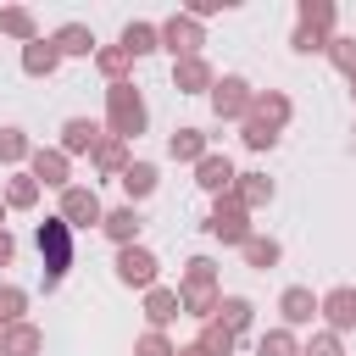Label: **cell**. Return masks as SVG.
I'll return each instance as SVG.
<instances>
[{
	"label": "cell",
	"mask_w": 356,
	"mask_h": 356,
	"mask_svg": "<svg viewBox=\"0 0 356 356\" xmlns=\"http://www.w3.org/2000/svg\"><path fill=\"white\" fill-rule=\"evenodd\" d=\"M350 95H356V78H350Z\"/></svg>",
	"instance_id": "45"
},
{
	"label": "cell",
	"mask_w": 356,
	"mask_h": 356,
	"mask_svg": "<svg viewBox=\"0 0 356 356\" xmlns=\"http://www.w3.org/2000/svg\"><path fill=\"white\" fill-rule=\"evenodd\" d=\"M0 33L17 39V44H33V39H39V22H33L28 6H0Z\"/></svg>",
	"instance_id": "26"
},
{
	"label": "cell",
	"mask_w": 356,
	"mask_h": 356,
	"mask_svg": "<svg viewBox=\"0 0 356 356\" xmlns=\"http://www.w3.org/2000/svg\"><path fill=\"white\" fill-rule=\"evenodd\" d=\"M200 356H234V345H239V334H228L222 323H200Z\"/></svg>",
	"instance_id": "32"
},
{
	"label": "cell",
	"mask_w": 356,
	"mask_h": 356,
	"mask_svg": "<svg viewBox=\"0 0 356 356\" xmlns=\"http://www.w3.org/2000/svg\"><path fill=\"white\" fill-rule=\"evenodd\" d=\"M317 317L328 334H350L356 328V284H334L328 295H317Z\"/></svg>",
	"instance_id": "9"
},
{
	"label": "cell",
	"mask_w": 356,
	"mask_h": 356,
	"mask_svg": "<svg viewBox=\"0 0 356 356\" xmlns=\"http://www.w3.org/2000/svg\"><path fill=\"white\" fill-rule=\"evenodd\" d=\"M178 356H200V345H178Z\"/></svg>",
	"instance_id": "43"
},
{
	"label": "cell",
	"mask_w": 356,
	"mask_h": 356,
	"mask_svg": "<svg viewBox=\"0 0 356 356\" xmlns=\"http://www.w3.org/2000/svg\"><path fill=\"white\" fill-rule=\"evenodd\" d=\"M106 139V128L100 122H89V117H67L61 122V139H56V150L61 156H95V145Z\"/></svg>",
	"instance_id": "11"
},
{
	"label": "cell",
	"mask_w": 356,
	"mask_h": 356,
	"mask_svg": "<svg viewBox=\"0 0 356 356\" xmlns=\"http://www.w3.org/2000/svg\"><path fill=\"white\" fill-rule=\"evenodd\" d=\"M56 67H61V50L50 44V33H39L33 44H22V72L28 78H56Z\"/></svg>",
	"instance_id": "20"
},
{
	"label": "cell",
	"mask_w": 356,
	"mask_h": 356,
	"mask_svg": "<svg viewBox=\"0 0 356 356\" xmlns=\"http://www.w3.org/2000/svg\"><path fill=\"white\" fill-rule=\"evenodd\" d=\"M145 122H150V111H145V95H139L134 83H106V134L134 145V139L145 134Z\"/></svg>",
	"instance_id": "1"
},
{
	"label": "cell",
	"mask_w": 356,
	"mask_h": 356,
	"mask_svg": "<svg viewBox=\"0 0 356 356\" xmlns=\"http://www.w3.org/2000/svg\"><path fill=\"white\" fill-rule=\"evenodd\" d=\"M178 317H184V306H178V289H167V284L145 289V323H150L156 334H167V323H178Z\"/></svg>",
	"instance_id": "16"
},
{
	"label": "cell",
	"mask_w": 356,
	"mask_h": 356,
	"mask_svg": "<svg viewBox=\"0 0 356 356\" xmlns=\"http://www.w3.org/2000/svg\"><path fill=\"white\" fill-rule=\"evenodd\" d=\"M300 356H345V345H339V334H328V328H317L306 345H300Z\"/></svg>",
	"instance_id": "39"
},
{
	"label": "cell",
	"mask_w": 356,
	"mask_h": 356,
	"mask_svg": "<svg viewBox=\"0 0 356 356\" xmlns=\"http://www.w3.org/2000/svg\"><path fill=\"white\" fill-rule=\"evenodd\" d=\"M56 217H61V222L78 234V228H100L106 206H100L95 184H67V189H61V200H56Z\"/></svg>",
	"instance_id": "3"
},
{
	"label": "cell",
	"mask_w": 356,
	"mask_h": 356,
	"mask_svg": "<svg viewBox=\"0 0 356 356\" xmlns=\"http://www.w3.org/2000/svg\"><path fill=\"white\" fill-rule=\"evenodd\" d=\"M250 317H256V306H250L245 295H222V300H217V317H211V323H222L228 334H245V328H250Z\"/></svg>",
	"instance_id": "30"
},
{
	"label": "cell",
	"mask_w": 356,
	"mask_h": 356,
	"mask_svg": "<svg viewBox=\"0 0 356 356\" xmlns=\"http://www.w3.org/2000/svg\"><path fill=\"white\" fill-rule=\"evenodd\" d=\"M239 256H245V267L267 273V267H278V261H284V245H278L273 234H250V239L239 245Z\"/></svg>",
	"instance_id": "24"
},
{
	"label": "cell",
	"mask_w": 356,
	"mask_h": 356,
	"mask_svg": "<svg viewBox=\"0 0 356 356\" xmlns=\"http://www.w3.org/2000/svg\"><path fill=\"white\" fill-rule=\"evenodd\" d=\"M211 83H217V72H211L206 56L172 61V89H178V95H211Z\"/></svg>",
	"instance_id": "13"
},
{
	"label": "cell",
	"mask_w": 356,
	"mask_h": 356,
	"mask_svg": "<svg viewBox=\"0 0 356 356\" xmlns=\"http://www.w3.org/2000/svg\"><path fill=\"white\" fill-rule=\"evenodd\" d=\"M295 117V106H289V95L284 89H256V100H250V122H261V128H273V134H284V122Z\"/></svg>",
	"instance_id": "12"
},
{
	"label": "cell",
	"mask_w": 356,
	"mask_h": 356,
	"mask_svg": "<svg viewBox=\"0 0 356 356\" xmlns=\"http://www.w3.org/2000/svg\"><path fill=\"white\" fill-rule=\"evenodd\" d=\"M134 356H178V345H172L167 334H156V328H145V334L134 339Z\"/></svg>",
	"instance_id": "36"
},
{
	"label": "cell",
	"mask_w": 356,
	"mask_h": 356,
	"mask_svg": "<svg viewBox=\"0 0 356 356\" xmlns=\"http://www.w3.org/2000/svg\"><path fill=\"white\" fill-rule=\"evenodd\" d=\"M0 200H6V211H33V206H39V184H33L28 172H11L6 189H0Z\"/></svg>",
	"instance_id": "29"
},
{
	"label": "cell",
	"mask_w": 356,
	"mask_h": 356,
	"mask_svg": "<svg viewBox=\"0 0 356 356\" xmlns=\"http://www.w3.org/2000/svg\"><path fill=\"white\" fill-rule=\"evenodd\" d=\"M323 56H328V61H334V67H339L345 78H356V33H334Z\"/></svg>",
	"instance_id": "34"
},
{
	"label": "cell",
	"mask_w": 356,
	"mask_h": 356,
	"mask_svg": "<svg viewBox=\"0 0 356 356\" xmlns=\"http://www.w3.org/2000/svg\"><path fill=\"white\" fill-rule=\"evenodd\" d=\"M206 150H211V139H206L200 128H172V139H167V156H172V161H184V167H195Z\"/></svg>",
	"instance_id": "23"
},
{
	"label": "cell",
	"mask_w": 356,
	"mask_h": 356,
	"mask_svg": "<svg viewBox=\"0 0 356 356\" xmlns=\"http://www.w3.org/2000/svg\"><path fill=\"white\" fill-rule=\"evenodd\" d=\"M128 161H134V156H128V139H111V134H106V139L95 145V156H89V167H95L100 178H122Z\"/></svg>",
	"instance_id": "21"
},
{
	"label": "cell",
	"mask_w": 356,
	"mask_h": 356,
	"mask_svg": "<svg viewBox=\"0 0 356 356\" xmlns=\"http://www.w3.org/2000/svg\"><path fill=\"white\" fill-rule=\"evenodd\" d=\"M222 6H228V0H195V6H189V17H195V22H206V17H217Z\"/></svg>",
	"instance_id": "41"
},
{
	"label": "cell",
	"mask_w": 356,
	"mask_h": 356,
	"mask_svg": "<svg viewBox=\"0 0 356 356\" xmlns=\"http://www.w3.org/2000/svg\"><path fill=\"white\" fill-rule=\"evenodd\" d=\"M117 184H122V195H128V206H134V200H150V195H156L161 172H156V161H128V172H122Z\"/></svg>",
	"instance_id": "22"
},
{
	"label": "cell",
	"mask_w": 356,
	"mask_h": 356,
	"mask_svg": "<svg viewBox=\"0 0 356 356\" xmlns=\"http://www.w3.org/2000/svg\"><path fill=\"white\" fill-rule=\"evenodd\" d=\"M250 100H256V89H250L239 72H222V78L211 83V111H217V122H245V117H250Z\"/></svg>",
	"instance_id": "6"
},
{
	"label": "cell",
	"mask_w": 356,
	"mask_h": 356,
	"mask_svg": "<svg viewBox=\"0 0 356 356\" xmlns=\"http://www.w3.org/2000/svg\"><path fill=\"white\" fill-rule=\"evenodd\" d=\"M156 278H161V261H156L150 245H122V250H117V284H128V289H156Z\"/></svg>",
	"instance_id": "7"
},
{
	"label": "cell",
	"mask_w": 356,
	"mask_h": 356,
	"mask_svg": "<svg viewBox=\"0 0 356 356\" xmlns=\"http://www.w3.org/2000/svg\"><path fill=\"white\" fill-rule=\"evenodd\" d=\"M139 228H145V217H139V206H111L106 217H100V234L122 250V245H139Z\"/></svg>",
	"instance_id": "14"
},
{
	"label": "cell",
	"mask_w": 356,
	"mask_h": 356,
	"mask_svg": "<svg viewBox=\"0 0 356 356\" xmlns=\"http://www.w3.org/2000/svg\"><path fill=\"white\" fill-rule=\"evenodd\" d=\"M39 350H44V328L39 323L22 317V323H6L0 328V356H39Z\"/></svg>",
	"instance_id": "15"
},
{
	"label": "cell",
	"mask_w": 356,
	"mask_h": 356,
	"mask_svg": "<svg viewBox=\"0 0 356 356\" xmlns=\"http://www.w3.org/2000/svg\"><path fill=\"white\" fill-rule=\"evenodd\" d=\"M117 44L128 50V61H139V56H150V50H161V33H156V22H128Z\"/></svg>",
	"instance_id": "27"
},
{
	"label": "cell",
	"mask_w": 356,
	"mask_h": 356,
	"mask_svg": "<svg viewBox=\"0 0 356 356\" xmlns=\"http://www.w3.org/2000/svg\"><path fill=\"white\" fill-rule=\"evenodd\" d=\"M28 178L39 184V189H67L72 184V156H61L56 145H33V156H28Z\"/></svg>",
	"instance_id": "8"
},
{
	"label": "cell",
	"mask_w": 356,
	"mask_h": 356,
	"mask_svg": "<svg viewBox=\"0 0 356 356\" xmlns=\"http://www.w3.org/2000/svg\"><path fill=\"white\" fill-rule=\"evenodd\" d=\"M228 195H234L245 211H261V206H273V195H278V189H273V178H267V172H239Z\"/></svg>",
	"instance_id": "18"
},
{
	"label": "cell",
	"mask_w": 356,
	"mask_h": 356,
	"mask_svg": "<svg viewBox=\"0 0 356 356\" xmlns=\"http://www.w3.org/2000/svg\"><path fill=\"white\" fill-rule=\"evenodd\" d=\"M256 356H300V339H295V328H267L261 339H256Z\"/></svg>",
	"instance_id": "33"
},
{
	"label": "cell",
	"mask_w": 356,
	"mask_h": 356,
	"mask_svg": "<svg viewBox=\"0 0 356 356\" xmlns=\"http://www.w3.org/2000/svg\"><path fill=\"white\" fill-rule=\"evenodd\" d=\"M0 228H6V200H0Z\"/></svg>",
	"instance_id": "44"
},
{
	"label": "cell",
	"mask_w": 356,
	"mask_h": 356,
	"mask_svg": "<svg viewBox=\"0 0 356 356\" xmlns=\"http://www.w3.org/2000/svg\"><path fill=\"white\" fill-rule=\"evenodd\" d=\"M206 234L222 239V245H245L256 228H250V211H245L234 195H217V200H211V217H206Z\"/></svg>",
	"instance_id": "4"
},
{
	"label": "cell",
	"mask_w": 356,
	"mask_h": 356,
	"mask_svg": "<svg viewBox=\"0 0 356 356\" xmlns=\"http://www.w3.org/2000/svg\"><path fill=\"white\" fill-rule=\"evenodd\" d=\"M128 50L122 44H95V72L106 78V83H128Z\"/></svg>",
	"instance_id": "28"
},
{
	"label": "cell",
	"mask_w": 356,
	"mask_h": 356,
	"mask_svg": "<svg viewBox=\"0 0 356 356\" xmlns=\"http://www.w3.org/2000/svg\"><path fill=\"white\" fill-rule=\"evenodd\" d=\"M28 156H33V139H28L22 128L6 122V128H0V167H22Z\"/></svg>",
	"instance_id": "31"
},
{
	"label": "cell",
	"mask_w": 356,
	"mask_h": 356,
	"mask_svg": "<svg viewBox=\"0 0 356 356\" xmlns=\"http://www.w3.org/2000/svg\"><path fill=\"white\" fill-rule=\"evenodd\" d=\"M295 17H300V28H312V33L334 39V22H339L334 0H300V6H295Z\"/></svg>",
	"instance_id": "25"
},
{
	"label": "cell",
	"mask_w": 356,
	"mask_h": 356,
	"mask_svg": "<svg viewBox=\"0 0 356 356\" xmlns=\"http://www.w3.org/2000/svg\"><path fill=\"white\" fill-rule=\"evenodd\" d=\"M28 317V289L22 284H0V328Z\"/></svg>",
	"instance_id": "35"
},
{
	"label": "cell",
	"mask_w": 356,
	"mask_h": 356,
	"mask_svg": "<svg viewBox=\"0 0 356 356\" xmlns=\"http://www.w3.org/2000/svg\"><path fill=\"white\" fill-rule=\"evenodd\" d=\"M50 44L61 50V61H67V56H83V61H95V28H89V22H61V28L50 33Z\"/></svg>",
	"instance_id": "17"
},
{
	"label": "cell",
	"mask_w": 356,
	"mask_h": 356,
	"mask_svg": "<svg viewBox=\"0 0 356 356\" xmlns=\"http://www.w3.org/2000/svg\"><path fill=\"white\" fill-rule=\"evenodd\" d=\"M11 256H17V239L0 228V267H11Z\"/></svg>",
	"instance_id": "42"
},
{
	"label": "cell",
	"mask_w": 356,
	"mask_h": 356,
	"mask_svg": "<svg viewBox=\"0 0 356 356\" xmlns=\"http://www.w3.org/2000/svg\"><path fill=\"white\" fill-rule=\"evenodd\" d=\"M289 50H295V56H323V50H328V39H323V33H312V28H300V22H295V33H289Z\"/></svg>",
	"instance_id": "37"
},
{
	"label": "cell",
	"mask_w": 356,
	"mask_h": 356,
	"mask_svg": "<svg viewBox=\"0 0 356 356\" xmlns=\"http://www.w3.org/2000/svg\"><path fill=\"white\" fill-rule=\"evenodd\" d=\"M278 312H284V328H306V323L317 317V295H312L306 284H289V289L278 295Z\"/></svg>",
	"instance_id": "19"
},
{
	"label": "cell",
	"mask_w": 356,
	"mask_h": 356,
	"mask_svg": "<svg viewBox=\"0 0 356 356\" xmlns=\"http://www.w3.org/2000/svg\"><path fill=\"white\" fill-rule=\"evenodd\" d=\"M33 239H39V256H44V295H50V289H61V278L72 267V228L61 217H44L33 228Z\"/></svg>",
	"instance_id": "2"
},
{
	"label": "cell",
	"mask_w": 356,
	"mask_h": 356,
	"mask_svg": "<svg viewBox=\"0 0 356 356\" xmlns=\"http://www.w3.org/2000/svg\"><path fill=\"white\" fill-rule=\"evenodd\" d=\"M178 284H217V261H211V256H189Z\"/></svg>",
	"instance_id": "38"
},
{
	"label": "cell",
	"mask_w": 356,
	"mask_h": 356,
	"mask_svg": "<svg viewBox=\"0 0 356 356\" xmlns=\"http://www.w3.org/2000/svg\"><path fill=\"white\" fill-rule=\"evenodd\" d=\"M156 33H161V50H167L172 61H189V56H200V44H206V33H200V22H195L189 11H172L167 22H156Z\"/></svg>",
	"instance_id": "5"
},
{
	"label": "cell",
	"mask_w": 356,
	"mask_h": 356,
	"mask_svg": "<svg viewBox=\"0 0 356 356\" xmlns=\"http://www.w3.org/2000/svg\"><path fill=\"white\" fill-rule=\"evenodd\" d=\"M239 139H245L250 150H273V145H278V134H273V128H261V122H250V117L239 122Z\"/></svg>",
	"instance_id": "40"
},
{
	"label": "cell",
	"mask_w": 356,
	"mask_h": 356,
	"mask_svg": "<svg viewBox=\"0 0 356 356\" xmlns=\"http://www.w3.org/2000/svg\"><path fill=\"white\" fill-rule=\"evenodd\" d=\"M234 178H239V167H234L222 150H206V156L195 161V184H200L211 200H217V195H228V189H234Z\"/></svg>",
	"instance_id": "10"
}]
</instances>
